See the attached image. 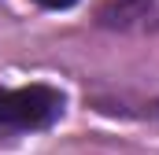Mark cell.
<instances>
[{"instance_id":"6da1fadb","label":"cell","mask_w":159,"mask_h":155,"mask_svg":"<svg viewBox=\"0 0 159 155\" xmlns=\"http://www.w3.org/2000/svg\"><path fill=\"white\" fill-rule=\"evenodd\" d=\"M59 115H63V92L52 85H26L0 92V137L48 129Z\"/></svg>"},{"instance_id":"7a4b0ae2","label":"cell","mask_w":159,"mask_h":155,"mask_svg":"<svg viewBox=\"0 0 159 155\" xmlns=\"http://www.w3.org/2000/svg\"><path fill=\"white\" fill-rule=\"evenodd\" d=\"M104 19L126 30H159V0H119Z\"/></svg>"},{"instance_id":"3957f363","label":"cell","mask_w":159,"mask_h":155,"mask_svg":"<svg viewBox=\"0 0 159 155\" xmlns=\"http://www.w3.org/2000/svg\"><path fill=\"white\" fill-rule=\"evenodd\" d=\"M34 4H41V7H48V11H67V7H74L78 0H34Z\"/></svg>"}]
</instances>
